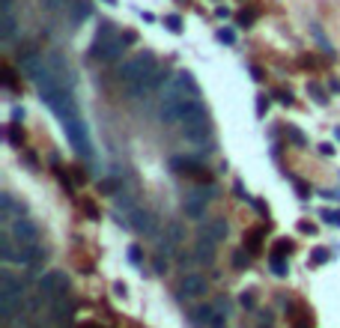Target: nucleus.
Returning <instances> with one entry per match:
<instances>
[{"label":"nucleus","mask_w":340,"mask_h":328,"mask_svg":"<svg viewBox=\"0 0 340 328\" xmlns=\"http://www.w3.org/2000/svg\"><path fill=\"white\" fill-rule=\"evenodd\" d=\"M290 248H293V242H290V239H281V242L275 245V254H290Z\"/></svg>","instance_id":"obj_36"},{"label":"nucleus","mask_w":340,"mask_h":328,"mask_svg":"<svg viewBox=\"0 0 340 328\" xmlns=\"http://www.w3.org/2000/svg\"><path fill=\"white\" fill-rule=\"evenodd\" d=\"M209 328H227V314L215 311V317H212V323H209Z\"/></svg>","instance_id":"obj_31"},{"label":"nucleus","mask_w":340,"mask_h":328,"mask_svg":"<svg viewBox=\"0 0 340 328\" xmlns=\"http://www.w3.org/2000/svg\"><path fill=\"white\" fill-rule=\"evenodd\" d=\"M215 311H221V314H227V317H230V299L218 296V299H215Z\"/></svg>","instance_id":"obj_33"},{"label":"nucleus","mask_w":340,"mask_h":328,"mask_svg":"<svg viewBox=\"0 0 340 328\" xmlns=\"http://www.w3.org/2000/svg\"><path fill=\"white\" fill-rule=\"evenodd\" d=\"M212 317H215V305H197V308L191 311V323H194V326H206V328H209Z\"/></svg>","instance_id":"obj_18"},{"label":"nucleus","mask_w":340,"mask_h":328,"mask_svg":"<svg viewBox=\"0 0 340 328\" xmlns=\"http://www.w3.org/2000/svg\"><path fill=\"white\" fill-rule=\"evenodd\" d=\"M128 224L137 233H143V236H155V230H158V218L152 212H146V209H137V206L128 212Z\"/></svg>","instance_id":"obj_13"},{"label":"nucleus","mask_w":340,"mask_h":328,"mask_svg":"<svg viewBox=\"0 0 340 328\" xmlns=\"http://www.w3.org/2000/svg\"><path fill=\"white\" fill-rule=\"evenodd\" d=\"M239 21H242V24H251V21H254V12H242V18H239Z\"/></svg>","instance_id":"obj_42"},{"label":"nucleus","mask_w":340,"mask_h":328,"mask_svg":"<svg viewBox=\"0 0 340 328\" xmlns=\"http://www.w3.org/2000/svg\"><path fill=\"white\" fill-rule=\"evenodd\" d=\"M215 245H218V242H209V239H197L191 260H194V263H203V266H209V263L215 260V251H218Z\"/></svg>","instance_id":"obj_16"},{"label":"nucleus","mask_w":340,"mask_h":328,"mask_svg":"<svg viewBox=\"0 0 340 328\" xmlns=\"http://www.w3.org/2000/svg\"><path fill=\"white\" fill-rule=\"evenodd\" d=\"M167 93L179 96V99H200V87H197V78L191 72H176L173 81L167 84Z\"/></svg>","instance_id":"obj_10"},{"label":"nucleus","mask_w":340,"mask_h":328,"mask_svg":"<svg viewBox=\"0 0 340 328\" xmlns=\"http://www.w3.org/2000/svg\"><path fill=\"white\" fill-rule=\"evenodd\" d=\"M218 42H221V45H233V42H236V33H233L230 27H221V30H218Z\"/></svg>","instance_id":"obj_28"},{"label":"nucleus","mask_w":340,"mask_h":328,"mask_svg":"<svg viewBox=\"0 0 340 328\" xmlns=\"http://www.w3.org/2000/svg\"><path fill=\"white\" fill-rule=\"evenodd\" d=\"M269 266H272V275H275V278H287V275H290V263H287L284 254H272Z\"/></svg>","instance_id":"obj_19"},{"label":"nucleus","mask_w":340,"mask_h":328,"mask_svg":"<svg viewBox=\"0 0 340 328\" xmlns=\"http://www.w3.org/2000/svg\"><path fill=\"white\" fill-rule=\"evenodd\" d=\"M18 36V18H15V9H0V42L3 45H12Z\"/></svg>","instance_id":"obj_14"},{"label":"nucleus","mask_w":340,"mask_h":328,"mask_svg":"<svg viewBox=\"0 0 340 328\" xmlns=\"http://www.w3.org/2000/svg\"><path fill=\"white\" fill-rule=\"evenodd\" d=\"M155 69H158V66H155V57H152L149 51H143V54L128 57V60H122V63H119V81L128 87V84H134V81H140V78L152 75Z\"/></svg>","instance_id":"obj_4"},{"label":"nucleus","mask_w":340,"mask_h":328,"mask_svg":"<svg viewBox=\"0 0 340 328\" xmlns=\"http://www.w3.org/2000/svg\"><path fill=\"white\" fill-rule=\"evenodd\" d=\"M329 87H332V93H340V81H335V78L329 81Z\"/></svg>","instance_id":"obj_46"},{"label":"nucleus","mask_w":340,"mask_h":328,"mask_svg":"<svg viewBox=\"0 0 340 328\" xmlns=\"http://www.w3.org/2000/svg\"><path fill=\"white\" fill-rule=\"evenodd\" d=\"M215 200V185H194L188 194H185V203H182V212L194 221H200L209 209V203Z\"/></svg>","instance_id":"obj_5"},{"label":"nucleus","mask_w":340,"mask_h":328,"mask_svg":"<svg viewBox=\"0 0 340 328\" xmlns=\"http://www.w3.org/2000/svg\"><path fill=\"white\" fill-rule=\"evenodd\" d=\"M24 311V281L15 278V272H0V320L9 326Z\"/></svg>","instance_id":"obj_2"},{"label":"nucleus","mask_w":340,"mask_h":328,"mask_svg":"<svg viewBox=\"0 0 340 328\" xmlns=\"http://www.w3.org/2000/svg\"><path fill=\"white\" fill-rule=\"evenodd\" d=\"M164 24H167L173 33H182V18H179V15H167V18H164Z\"/></svg>","instance_id":"obj_30"},{"label":"nucleus","mask_w":340,"mask_h":328,"mask_svg":"<svg viewBox=\"0 0 340 328\" xmlns=\"http://www.w3.org/2000/svg\"><path fill=\"white\" fill-rule=\"evenodd\" d=\"M66 9H69V21H72L75 27H78V24H84V21L93 15V3H90V0H72Z\"/></svg>","instance_id":"obj_17"},{"label":"nucleus","mask_w":340,"mask_h":328,"mask_svg":"<svg viewBox=\"0 0 340 328\" xmlns=\"http://www.w3.org/2000/svg\"><path fill=\"white\" fill-rule=\"evenodd\" d=\"M260 248H263V230H251V233L245 236V251L257 254Z\"/></svg>","instance_id":"obj_21"},{"label":"nucleus","mask_w":340,"mask_h":328,"mask_svg":"<svg viewBox=\"0 0 340 328\" xmlns=\"http://www.w3.org/2000/svg\"><path fill=\"white\" fill-rule=\"evenodd\" d=\"M209 293V281L200 275V272H185L176 284V296L182 302H191V299H203Z\"/></svg>","instance_id":"obj_8"},{"label":"nucleus","mask_w":340,"mask_h":328,"mask_svg":"<svg viewBox=\"0 0 340 328\" xmlns=\"http://www.w3.org/2000/svg\"><path fill=\"white\" fill-rule=\"evenodd\" d=\"M9 140H12V143H21V131H18L15 125H9Z\"/></svg>","instance_id":"obj_37"},{"label":"nucleus","mask_w":340,"mask_h":328,"mask_svg":"<svg viewBox=\"0 0 340 328\" xmlns=\"http://www.w3.org/2000/svg\"><path fill=\"white\" fill-rule=\"evenodd\" d=\"M227 236V221L218 218V221H203L197 224V239H209V242H221Z\"/></svg>","instance_id":"obj_15"},{"label":"nucleus","mask_w":340,"mask_h":328,"mask_svg":"<svg viewBox=\"0 0 340 328\" xmlns=\"http://www.w3.org/2000/svg\"><path fill=\"white\" fill-rule=\"evenodd\" d=\"M42 3H45V9H48V12H57V9H63V6H69L72 0H42Z\"/></svg>","instance_id":"obj_32"},{"label":"nucleus","mask_w":340,"mask_h":328,"mask_svg":"<svg viewBox=\"0 0 340 328\" xmlns=\"http://www.w3.org/2000/svg\"><path fill=\"white\" fill-rule=\"evenodd\" d=\"M12 119H24V108H12Z\"/></svg>","instance_id":"obj_43"},{"label":"nucleus","mask_w":340,"mask_h":328,"mask_svg":"<svg viewBox=\"0 0 340 328\" xmlns=\"http://www.w3.org/2000/svg\"><path fill=\"white\" fill-rule=\"evenodd\" d=\"M296 328H308V326H305V323H296Z\"/></svg>","instance_id":"obj_49"},{"label":"nucleus","mask_w":340,"mask_h":328,"mask_svg":"<svg viewBox=\"0 0 340 328\" xmlns=\"http://www.w3.org/2000/svg\"><path fill=\"white\" fill-rule=\"evenodd\" d=\"M275 99H278V102H284V105H290V102H293V96H290V93H278Z\"/></svg>","instance_id":"obj_39"},{"label":"nucleus","mask_w":340,"mask_h":328,"mask_svg":"<svg viewBox=\"0 0 340 328\" xmlns=\"http://www.w3.org/2000/svg\"><path fill=\"white\" fill-rule=\"evenodd\" d=\"M167 236H170L176 245H182V242H185V224H182V221H167Z\"/></svg>","instance_id":"obj_20"},{"label":"nucleus","mask_w":340,"mask_h":328,"mask_svg":"<svg viewBox=\"0 0 340 328\" xmlns=\"http://www.w3.org/2000/svg\"><path fill=\"white\" fill-rule=\"evenodd\" d=\"M48 320L57 328H69V323H72V299L63 296V299L48 302Z\"/></svg>","instance_id":"obj_11"},{"label":"nucleus","mask_w":340,"mask_h":328,"mask_svg":"<svg viewBox=\"0 0 340 328\" xmlns=\"http://www.w3.org/2000/svg\"><path fill=\"white\" fill-rule=\"evenodd\" d=\"M260 328H275V326H260Z\"/></svg>","instance_id":"obj_50"},{"label":"nucleus","mask_w":340,"mask_h":328,"mask_svg":"<svg viewBox=\"0 0 340 328\" xmlns=\"http://www.w3.org/2000/svg\"><path fill=\"white\" fill-rule=\"evenodd\" d=\"M266 113H269V99L260 96V99H257V116H266Z\"/></svg>","instance_id":"obj_34"},{"label":"nucleus","mask_w":340,"mask_h":328,"mask_svg":"<svg viewBox=\"0 0 340 328\" xmlns=\"http://www.w3.org/2000/svg\"><path fill=\"white\" fill-rule=\"evenodd\" d=\"M113 293H116V296H125V293H128V287H125V284H113Z\"/></svg>","instance_id":"obj_41"},{"label":"nucleus","mask_w":340,"mask_h":328,"mask_svg":"<svg viewBox=\"0 0 340 328\" xmlns=\"http://www.w3.org/2000/svg\"><path fill=\"white\" fill-rule=\"evenodd\" d=\"M66 137H69V143H72V149L81 155V158H90L93 155V140H90V128H87V122L81 119V116H75V119H69L66 122Z\"/></svg>","instance_id":"obj_7"},{"label":"nucleus","mask_w":340,"mask_h":328,"mask_svg":"<svg viewBox=\"0 0 340 328\" xmlns=\"http://www.w3.org/2000/svg\"><path fill=\"white\" fill-rule=\"evenodd\" d=\"M164 84H170V75H167V69H155L152 75H146V78H140V81L128 84V99H146L149 93L161 90Z\"/></svg>","instance_id":"obj_9"},{"label":"nucleus","mask_w":340,"mask_h":328,"mask_svg":"<svg viewBox=\"0 0 340 328\" xmlns=\"http://www.w3.org/2000/svg\"><path fill=\"white\" fill-rule=\"evenodd\" d=\"M293 185H296V191H299V194H302V197H308V188H305V185H302V182H299V179H293Z\"/></svg>","instance_id":"obj_40"},{"label":"nucleus","mask_w":340,"mask_h":328,"mask_svg":"<svg viewBox=\"0 0 340 328\" xmlns=\"http://www.w3.org/2000/svg\"><path fill=\"white\" fill-rule=\"evenodd\" d=\"M251 257H254L251 251H236V254H233V263H236L239 269H245V266H251Z\"/></svg>","instance_id":"obj_26"},{"label":"nucleus","mask_w":340,"mask_h":328,"mask_svg":"<svg viewBox=\"0 0 340 328\" xmlns=\"http://www.w3.org/2000/svg\"><path fill=\"white\" fill-rule=\"evenodd\" d=\"M182 137H185L191 146H200V149H206V146L212 143V122H209V110H206V108L197 110L194 116H188V119L182 122Z\"/></svg>","instance_id":"obj_3"},{"label":"nucleus","mask_w":340,"mask_h":328,"mask_svg":"<svg viewBox=\"0 0 340 328\" xmlns=\"http://www.w3.org/2000/svg\"><path fill=\"white\" fill-rule=\"evenodd\" d=\"M81 328H102V326H93V323H84Z\"/></svg>","instance_id":"obj_48"},{"label":"nucleus","mask_w":340,"mask_h":328,"mask_svg":"<svg viewBox=\"0 0 340 328\" xmlns=\"http://www.w3.org/2000/svg\"><path fill=\"white\" fill-rule=\"evenodd\" d=\"M242 308H248V311H254V308H257V299H254V293H242Z\"/></svg>","instance_id":"obj_35"},{"label":"nucleus","mask_w":340,"mask_h":328,"mask_svg":"<svg viewBox=\"0 0 340 328\" xmlns=\"http://www.w3.org/2000/svg\"><path fill=\"white\" fill-rule=\"evenodd\" d=\"M335 227H340V209L335 212Z\"/></svg>","instance_id":"obj_47"},{"label":"nucleus","mask_w":340,"mask_h":328,"mask_svg":"<svg viewBox=\"0 0 340 328\" xmlns=\"http://www.w3.org/2000/svg\"><path fill=\"white\" fill-rule=\"evenodd\" d=\"M125 45H128V39L119 36L113 30V24L105 21L99 27V33H96L93 45H90V60H96V63H116L125 54Z\"/></svg>","instance_id":"obj_1"},{"label":"nucleus","mask_w":340,"mask_h":328,"mask_svg":"<svg viewBox=\"0 0 340 328\" xmlns=\"http://www.w3.org/2000/svg\"><path fill=\"white\" fill-rule=\"evenodd\" d=\"M287 134H290V140H293L296 146H305V143H308V137H305V134H302L296 125H287Z\"/></svg>","instance_id":"obj_25"},{"label":"nucleus","mask_w":340,"mask_h":328,"mask_svg":"<svg viewBox=\"0 0 340 328\" xmlns=\"http://www.w3.org/2000/svg\"><path fill=\"white\" fill-rule=\"evenodd\" d=\"M152 269H155V275H167V269H170V257H155V263H152Z\"/></svg>","instance_id":"obj_27"},{"label":"nucleus","mask_w":340,"mask_h":328,"mask_svg":"<svg viewBox=\"0 0 340 328\" xmlns=\"http://www.w3.org/2000/svg\"><path fill=\"white\" fill-rule=\"evenodd\" d=\"M36 290H39V296H42L45 302H54V299H63V296L72 293V281H69L66 272H48V275L39 278Z\"/></svg>","instance_id":"obj_6"},{"label":"nucleus","mask_w":340,"mask_h":328,"mask_svg":"<svg viewBox=\"0 0 340 328\" xmlns=\"http://www.w3.org/2000/svg\"><path fill=\"white\" fill-rule=\"evenodd\" d=\"M302 233H317V227H314V224H308V221H302Z\"/></svg>","instance_id":"obj_44"},{"label":"nucleus","mask_w":340,"mask_h":328,"mask_svg":"<svg viewBox=\"0 0 340 328\" xmlns=\"http://www.w3.org/2000/svg\"><path fill=\"white\" fill-rule=\"evenodd\" d=\"M128 263H131V266H143V254H140V248H137V245H131V248H128Z\"/></svg>","instance_id":"obj_29"},{"label":"nucleus","mask_w":340,"mask_h":328,"mask_svg":"<svg viewBox=\"0 0 340 328\" xmlns=\"http://www.w3.org/2000/svg\"><path fill=\"white\" fill-rule=\"evenodd\" d=\"M218 18H230V9L227 6H218Z\"/></svg>","instance_id":"obj_45"},{"label":"nucleus","mask_w":340,"mask_h":328,"mask_svg":"<svg viewBox=\"0 0 340 328\" xmlns=\"http://www.w3.org/2000/svg\"><path fill=\"white\" fill-rule=\"evenodd\" d=\"M320 152H323V155H335V146H332V143H320Z\"/></svg>","instance_id":"obj_38"},{"label":"nucleus","mask_w":340,"mask_h":328,"mask_svg":"<svg viewBox=\"0 0 340 328\" xmlns=\"http://www.w3.org/2000/svg\"><path fill=\"white\" fill-rule=\"evenodd\" d=\"M332 257H335V251H332V248H317V251L311 254V263H314V266H323V263H329Z\"/></svg>","instance_id":"obj_22"},{"label":"nucleus","mask_w":340,"mask_h":328,"mask_svg":"<svg viewBox=\"0 0 340 328\" xmlns=\"http://www.w3.org/2000/svg\"><path fill=\"white\" fill-rule=\"evenodd\" d=\"M308 93L317 99V105H326V102H329V96H326V90H323L320 84H308Z\"/></svg>","instance_id":"obj_24"},{"label":"nucleus","mask_w":340,"mask_h":328,"mask_svg":"<svg viewBox=\"0 0 340 328\" xmlns=\"http://www.w3.org/2000/svg\"><path fill=\"white\" fill-rule=\"evenodd\" d=\"M99 191H102V194H116V191H119V176L102 179V182H99Z\"/></svg>","instance_id":"obj_23"},{"label":"nucleus","mask_w":340,"mask_h":328,"mask_svg":"<svg viewBox=\"0 0 340 328\" xmlns=\"http://www.w3.org/2000/svg\"><path fill=\"white\" fill-rule=\"evenodd\" d=\"M6 230L12 233V239H15V242H39V227H36L30 218H24V215L12 218Z\"/></svg>","instance_id":"obj_12"}]
</instances>
